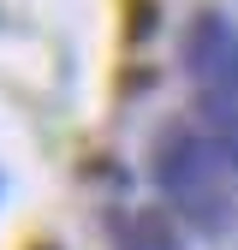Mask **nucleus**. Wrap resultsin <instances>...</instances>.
Masks as SVG:
<instances>
[{"mask_svg": "<svg viewBox=\"0 0 238 250\" xmlns=\"http://www.w3.org/2000/svg\"><path fill=\"white\" fill-rule=\"evenodd\" d=\"M149 179L167 208L202 238H226L238 227V167L197 119H167L149 143Z\"/></svg>", "mask_w": 238, "mask_h": 250, "instance_id": "nucleus-1", "label": "nucleus"}, {"mask_svg": "<svg viewBox=\"0 0 238 250\" xmlns=\"http://www.w3.org/2000/svg\"><path fill=\"white\" fill-rule=\"evenodd\" d=\"M178 66L197 89H238V24L202 6L178 36Z\"/></svg>", "mask_w": 238, "mask_h": 250, "instance_id": "nucleus-2", "label": "nucleus"}, {"mask_svg": "<svg viewBox=\"0 0 238 250\" xmlns=\"http://www.w3.org/2000/svg\"><path fill=\"white\" fill-rule=\"evenodd\" d=\"M113 250H191V232L173 208H113Z\"/></svg>", "mask_w": 238, "mask_h": 250, "instance_id": "nucleus-3", "label": "nucleus"}, {"mask_svg": "<svg viewBox=\"0 0 238 250\" xmlns=\"http://www.w3.org/2000/svg\"><path fill=\"white\" fill-rule=\"evenodd\" d=\"M191 119L232 155V167H238V89H197Z\"/></svg>", "mask_w": 238, "mask_h": 250, "instance_id": "nucleus-4", "label": "nucleus"}, {"mask_svg": "<svg viewBox=\"0 0 238 250\" xmlns=\"http://www.w3.org/2000/svg\"><path fill=\"white\" fill-rule=\"evenodd\" d=\"M30 250H60V244H54V238H36V244H30Z\"/></svg>", "mask_w": 238, "mask_h": 250, "instance_id": "nucleus-5", "label": "nucleus"}, {"mask_svg": "<svg viewBox=\"0 0 238 250\" xmlns=\"http://www.w3.org/2000/svg\"><path fill=\"white\" fill-rule=\"evenodd\" d=\"M0 191H6V179H0Z\"/></svg>", "mask_w": 238, "mask_h": 250, "instance_id": "nucleus-6", "label": "nucleus"}]
</instances>
